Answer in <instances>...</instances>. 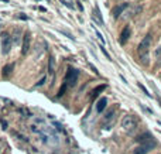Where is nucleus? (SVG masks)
<instances>
[{
    "label": "nucleus",
    "instance_id": "obj_1",
    "mask_svg": "<svg viewBox=\"0 0 161 154\" xmlns=\"http://www.w3.org/2000/svg\"><path fill=\"white\" fill-rule=\"evenodd\" d=\"M151 34H147L141 40V43L139 44V47H137V54H139V58H140V61H141V64L143 65H148V51H150V47H151Z\"/></svg>",
    "mask_w": 161,
    "mask_h": 154
},
{
    "label": "nucleus",
    "instance_id": "obj_2",
    "mask_svg": "<svg viewBox=\"0 0 161 154\" xmlns=\"http://www.w3.org/2000/svg\"><path fill=\"white\" fill-rule=\"evenodd\" d=\"M137 124H139V122H137V119H136L133 115H126V116L122 119V127H123V130L127 132V133H133V132L137 129Z\"/></svg>",
    "mask_w": 161,
    "mask_h": 154
},
{
    "label": "nucleus",
    "instance_id": "obj_3",
    "mask_svg": "<svg viewBox=\"0 0 161 154\" xmlns=\"http://www.w3.org/2000/svg\"><path fill=\"white\" fill-rule=\"evenodd\" d=\"M12 35L9 34L7 31H3L1 33V52L4 55H7L10 50H12Z\"/></svg>",
    "mask_w": 161,
    "mask_h": 154
},
{
    "label": "nucleus",
    "instance_id": "obj_4",
    "mask_svg": "<svg viewBox=\"0 0 161 154\" xmlns=\"http://www.w3.org/2000/svg\"><path fill=\"white\" fill-rule=\"evenodd\" d=\"M137 140V143H140V144H145V146H150L151 149L153 147H156V140H154V137L151 133H148V132H145V133H141L140 136L136 138Z\"/></svg>",
    "mask_w": 161,
    "mask_h": 154
},
{
    "label": "nucleus",
    "instance_id": "obj_5",
    "mask_svg": "<svg viewBox=\"0 0 161 154\" xmlns=\"http://www.w3.org/2000/svg\"><path fill=\"white\" fill-rule=\"evenodd\" d=\"M78 76H79V72L74 68H69L66 75H65V85L66 86H75L76 85V81H78Z\"/></svg>",
    "mask_w": 161,
    "mask_h": 154
},
{
    "label": "nucleus",
    "instance_id": "obj_6",
    "mask_svg": "<svg viewBox=\"0 0 161 154\" xmlns=\"http://www.w3.org/2000/svg\"><path fill=\"white\" fill-rule=\"evenodd\" d=\"M129 7V3H122V4H119V6H116L114 9H113V17L114 18H119L122 14H123V11L126 10Z\"/></svg>",
    "mask_w": 161,
    "mask_h": 154
},
{
    "label": "nucleus",
    "instance_id": "obj_7",
    "mask_svg": "<svg viewBox=\"0 0 161 154\" xmlns=\"http://www.w3.org/2000/svg\"><path fill=\"white\" fill-rule=\"evenodd\" d=\"M30 50V33H26L23 37V44H21V54L26 55Z\"/></svg>",
    "mask_w": 161,
    "mask_h": 154
},
{
    "label": "nucleus",
    "instance_id": "obj_8",
    "mask_svg": "<svg viewBox=\"0 0 161 154\" xmlns=\"http://www.w3.org/2000/svg\"><path fill=\"white\" fill-rule=\"evenodd\" d=\"M129 38H130V27L126 26V27L122 30V33H120V44H126Z\"/></svg>",
    "mask_w": 161,
    "mask_h": 154
},
{
    "label": "nucleus",
    "instance_id": "obj_9",
    "mask_svg": "<svg viewBox=\"0 0 161 154\" xmlns=\"http://www.w3.org/2000/svg\"><path fill=\"white\" fill-rule=\"evenodd\" d=\"M116 110H117V106H112L110 109H108L106 113H105V116H103V120H105V122H110V120L114 118Z\"/></svg>",
    "mask_w": 161,
    "mask_h": 154
},
{
    "label": "nucleus",
    "instance_id": "obj_10",
    "mask_svg": "<svg viewBox=\"0 0 161 154\" xmlns=\"http://www.w3.org/2000/svg\"><path fill=\"white\" fill-rule=\"evenodd\" d=\"M151 150V147L150 146H145V144H140L139 147H136L134 149V151H133V154H147L148 151Z\"/></svg>",
    "mask_w": 161,
    "mask_h": 154
},
{
    "label": "nucleus",
    "instance_id": "obj_11",
    "mask_svg": "<svg viewBox=\"0 0 161 154\" xmlns=\"http://www.w3.org/2000/svg\"><path fill=\"white\" fill-rule=\"evenodd\" d=\"M106 106H108V99H106V98H100V99H99V102L96 103L97 113H102V112L106 109Z\"/></svg>",
    "mask_w": 161,
    "mask_h": 154
},
{
    "label": "nucleus",
    "instance_id": "obj_12",
    "mask_svg": "<svg viewBox=\"0 0 161 154\" xmlns=\"http://www.w3.org/2000/svg\"><path fill=\"white\" fill-rule=\"evenodd\" d=\"M48 72L51 75H54V72H55V59L52 57H49L48 59Z\"/></svg>",
    "mask_w": 161,
    "mask_h": 154
},
{
    "label": "nucleus",
    "instance_id": "obj_13",
    "mask_svg": "<svg viewBox=\"0 0 161 154\" xmlns=\"http://www.w3.org/2000/svg\"><path fill=\"white\" fill-rule=\"evenodd\" d=\"M14 68V64H10V65H6L4 68H3V76L4 78H7L9 76V74H12V71Z\"/></svg>",
    "mask_w": 161,
    "mask_h": 154
},
{
    "label": "nucleus",
    "instance_id": "obj_14",
    "mask_svg": "<svg viewBox=\"0 0 161 154\" xmlns=\"http://www.w3.org/2000/svg\"><path fill=\"white\" fill-rule=\"evenodd\" d=\"M156 58H157V67H161V47L156 50Z\"/></svg>",
    "mask_w": 161,
    "mask_h": 154
},
{
    "label": "nucleus",
    "instance_id": "obj_15",
    "mask_svg": "<svg viewBox=\"0 0 161 154\" xmlns=\"http://www.w3.org/2000/svg\"><path fill=\"white\" fill-rule=\"evenodd\" d=\"M105 88H106V85H99V86H97L96 89L93 91V98H96L97 95H99V93H100V92H102Z\"/></svg>",
    "mask_w": 161,
    "mask_h": 154
},
{
    "label": "nucleus",
    "instance_id": "obj_16",
    "mask_svg": "<svg viewBox=\"0 0 161 154\" xmlns=\"http://www.w3.org/2000/svg\"><path fill=\"white\" fill-rule=\"evenodd\" d=\"M12 40H14L16 43H18V40H20V31H18V30H16L14 34L12 35Z\"/></svg>",
    "mask_w": 161,
    "mask_h": 154
},
{
    "label": "nucleus",
    "instance_id": "obj_17",
    "mask_svg": "<svg viewBox=\"0 0 161 154\" xmlns=\"http://www.w3.org/2000/svg\"><path fill=\"white\" fill-rule=\"evenodd\" d=\"M139 88H140V89H141V91L144 92V93H145V95H147V96H148V98H151V93H148V91H147V88H145L144 85H141V84H139Z\"/></svg>",
    "mask_w": 161,
    "mask_h": 154
},
{
    "label": "nucleus",
    "instance_id": "obj_18",
    "mask_svg": "<svg viewBox=\"0 0 161 154\" xmlns=\"http://www.w3.org/2000/svg\"><path fill=\"white\" fill-rule=\"evenodd\" d=\"M45 81H47V78H45V76H44V78H41V79H40V81H38V82L35 84V86H41V85H44V84H45Z\"/></svg>",
    "mask_w": 161,
    "mask_h": 154
},
{
    "label": "nucleus",
    "instance_id": "obj_19",
    "mask_svg": "<svg viewBox=\"0 0 161 154\" xmlns=\"http://www.w3.org/2000/svg\"><path fill=\"white\" fill-rule=\"evenodd\" d=\"M66 88H68V86L64 84V85H62V88L60 89V92H58V96H62V95H64V92H65V89H66Z\"/></svg>",
    "mask_w": 161,
    "mask_h": 154
},
{
    "label": "nucleus",
    "instance_id": "obj_20",
    "mask_svg": "<svg viewBox=\"0 0 161 154\" xmlns=\"http://www.w3.org/2000/svg\"><path fill=\"white\" fill-rule=\"evenodd\" d=\"M30 129H31V132H35V133H38V132H40V129H38V126H37V124H31V126H30Z\"/></svg>",
    "mask_w": 161,
    "mask_h": 154
},
{
    "label": "nucleus",
    "instance_id": "obj_21",
    "mask_svg": "<svg viewBox=\"0 0 161 154\" xmlns=\"http://www.w3.org/2000/svg\"><path fill=\"white\" fill-rule=\"evenodd\" d=\"M102 52H103V54H105V55H106V58H108V59H112V58H110V55H109V54H108V51H106V50H105V48H102Z\"/></svg>",
    "mask_w": 161,
    "mask_h": 154
},
{
    "label": "nucleus",
    "instance_id": "obj_22",
    "mask_svg": "<svg viewBox=\"0 0 161 154\" xmlns=\"http://www.w3.org/2000/svg\"><path fill=\"white\" fill-rule=\"evenodd\" d=\"M96 34H97V37H99V40H100L102 43H105V40H103V37H102V34H100V33H99L97 30H96Z\"/></svg>",
    "mask_w": 161,
    "mask_h": 154
},
{
    "label": "nucleus",
    "instance_id": "obj_23",
    "mask_svg": "<svg viewBox=\"0 0 161 154\" xmlns=\"http://www.w3.org/2000/svg\"><path fill=\"white\" fill-rule=\"evenodd\" d=\"M78 7H79V10H83V7H82V4H80L79 1H78Z\"/></svg>",
    "mask_w": 161,
    "mask_h": 154
},
{
    "label": "nucleus",
    "instance_id": "obj_24",
    "mask_svg": "<svg viewBox=\"0 0 161 154\" xmlns=\"http://www.w3.org/2000/svg\"><path fill=\"white\" fill-rule=\"evenodd\" d=\"M160 106H161V103H160Z\"/></svg>",
    "mask_w": 161,
    "mask_h": 154
}]
</instances>
